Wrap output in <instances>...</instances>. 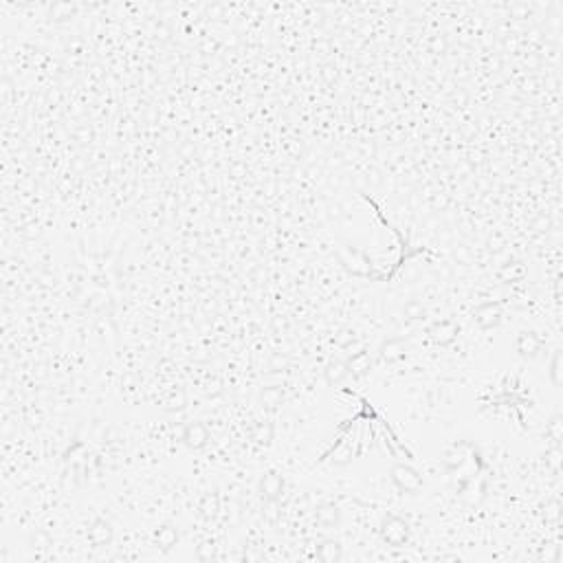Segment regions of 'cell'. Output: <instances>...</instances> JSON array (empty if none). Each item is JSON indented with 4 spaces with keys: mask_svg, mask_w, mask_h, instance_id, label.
<instances>
[{
    "mask_svg": "<svg viewBox=\"0 0 563 563\" xmlns=\"http://www.w3.org/2000/svg\"><path fill=\"white\" fill-rule=\"evenodd\" d=\"M273 433H275L273 423L262 421V423H258V425L254 427V431H251V440H254L256 445H260V447H268L271 443H273Z\"/></svg>",
    "mask_w": 563,
    "mask_h": 563,
    "instance_id": "2e32d148",
    "label": "cell"
},
{
    "mask_svg": "<svg viewBox=\"0 0 563 563\" xmlns=\"http://www.w3.org/2000/svg\"><path fill=\"white\" fill-rule=\"evenodd\" d=\"M210 440H212V433H210V429H207V425L200 421L187 423L181 431V443L190 451H203L207 445H210Z\"/></svg>",
    "mask_w": 563,
    "mask_h": 563,
    "instance_id": "52a82bcc",
    "label": "cell"
},
{
    "mask_svg": "<svg viewBox=\"0 0 563 563\" xmlns=\"http://www.w3.org/2000/svg\"><path fill=\"white\" fill-rule=\"evenodd\" d=\"M546 436L552 440V447H559V443H561V416H552L550 423H548V429H546Z\"/></svg>",
    "mask_w": 563,
    "mask_h": 563,
    "instance_id": "ffe728a7",
    "label": "cell"
},
{
    "mask_svg": "<svg viewBox=\"0 0 563 563\" xmlns=\"http://www.w3.org/2000/svg\"><path fill=\"white\" fill-rule=\"evenodd\" d=\"M403 315H405L409 322H423V319L427 317V308H425V304H423V302H416V300H411V302H407V304H405V308H403Z\"/></svg>",
    "mask_w": 563,
    "mask_h": 563,
    "instance_id": "ac0fdd59",
    "label": "cell"
},
{
    "mask_svg": "<svg viewBox=\"0 0 563 563\" xmlns=\"http://www.w3.org/2000/svg\"><path fill=\"white\" fill-rule=\"evenodd\" d=\"M198 511L205 519H214L220 511V497L218 493H205L200 497V504H198Z\"/></svg>",
    "mask_w": 563,
    "mask_h": 563,
    "instance_id": "e0dca14e",
    "label": "cell"
},
{
    "mask_svg": "<svg viewBox=\"0 0 563 563\" xmlns=\"http://www.w3.org/2000/svg\"><path fill=\"white\" fill-rule=\"evenodd\" d=\"M379 537L387 548H405L411 539V526L409 521L396 513H387L381 519Z\"/></svg>",
    "mask_w": 563,
    "mask_h": 563,
    "instance_id": "6da1fadb",
    "label": "cell"
},
{
    "mask_svg": "<svg viewBox=\"0 0 563 563\" xmlns=\"http://www.w3.org/2000/svg\"><path fill=\"white\" fill-rule=\"evenodd\" d=\"M409 357V339L407 337H392V339H385L379 350H377V359L374 363H387V365H394V363H401Z\"/></svg>",
    "mask_w": 563,
    "mask_h": 563,
    "instance_id": "5b68a950",
    "label": "cell"
},
{
    "mask_svg": "<svg viewBox=\"0 0 563 563\" xmlns=\"http://www.w3.org/2000/svg\"><path fill=\"white\" fill-rule=\"evenodd\" d=\"M350 379V368L348 361L343 359H330L324 368V381L330 387H339L341 383H346Z\"/></svg>",
    "mask_w": 563,
    "mask_h": 563,
    "instance_id": "7c38bea8",
    "label": "cell"
},
{
    "mask_svg": "<svg viewBox=\"0 0 563 563\" xmlns=\"http://www.w3.org/2000/svg\"><path fill=\"white\" fill-rule=\"evenodd\" d=\"M544 350V339H541L535 330H521L515 339V352L521 359H535L539 352Z\"/></svg>",
    "mask_w": 563,
    "mask_h": 563,
    "instance_id": "9c48e42d",
    "label": "cell"
},
{
    "mask_svg": "<svg viewBox=\"0 0 563 563\" xmlns=\"http://www.w3.org/2000/svg\"><path fill=\"white\" fill-rule=\"evenodd\" d=\"M502 317H504L502 302H482V304H477L471 312L473 324L484 332L495 330L499 324H502Z\"/></svg>",
    "mask_w": 563,
    "mask_h": 563,
    "instance_id": "277c9868",
    "label": "cell"
},
{
    "mask_svg": "<svg viewBox=\"0 0 563 563\" xmlns=\"http://www.w3.org/2000/svg\"><path fill=\"white\" fill-rule=\"evenodd\" d=\"M524 278H526V266H524V262H517V260L506 262L502 268L497 271V280H499V282H504V284L521 282Z\"/></svg>",
    "mask_w": 563,
    "mask_h": 563,
    "instance_id": "9a60e30c",
    "label": "cell"
},
{
    "mask_svg": "<svg viewBox=\"0 0 563 563\" xmlns=\"http://www.w3.org/2000/svg\"><path fill=\"white\" fill-rule=\"evenodd\" d=\"M425 335H427V339L433 346H438V348H449L457 339V335H460V324L453 322V319H438V322H433V324L427 326Z\"/></svg>",
    "mask_w": 563,
    "mask_h": 563,
    "instance_id": "8992f818",
    "label": "cell"
},
{
    "mask_svg": "<svg viewBox=\"0 0 563 563\" xmlns=\"http://www.w3.org/2000/svg\"><path fill=\"white\" fill-rule=\"evenodd\" d=\"M341 508L332 502H322L315 508V524L322 530H337L341 526Z\"/></svg>",
    "mask_w": 563,
    "mask_h": 563,
    "instance_id": "30bf717a",
    "label": "cell"
},
{
    "mask_svg": "<svg viewBox=\"0 0 563 563\" xmlns=\"http://www.w3.org/2000/svg\"><path fill=\"white\" fill-rule=\"evenodd\" d=\"M346 361H348V368H350V377H354V379H363L365 374H370L372 368L377 365V363H374V357L368 350L352 352Z\"/></svg>",
    "mask_w": 563,
    "mask_h": 563,
    "instance_id": "8fae6325",
    "label": "cell"
},
{
    "mask_svg": "<svg viewBox=\"0 0 563 563\" xmlns=\"http://www.w3.org/2000/svg\"><path fill=\"white\" fill-rule=\"evenodd\" d=\"M154 544L161 552H170L178 544V528L172 524H163L154 530Z\"/></svg>",
    "mask_w": 563,
    "mask_h": 563,
    "instance_id": "4fadbf2b",
    "label": "cell"
},
{
    "mask_svg": "<svg viewBox=\"0 0 563 563\" xmlns=\"http://www.w3.org/2000/svg\"><path fill=\"white\" fill-rule=\"evenodd\" d=\"M561 361H563L561 350H555L552 361H550V381L555 387H561Z\"/></svg>",
    "mask_w": 563,
    "mask_h": 563,
    "instance_id": "d6986e66",
    "label": "cell"
},
{
    "mask_svg": "<svg viewBox=\"0 0 563 563\" xmlns=\"http://www.w3.org/2000/svg\"><path fill=\"white\" fill-rule=\"evenodd\" d=\"M389 482L396 487V491L401 495H419L425 489L423 475L409 462H394L389 467Z\"/></svg>",
    "mask_w": 563,
    "mask_h": 563,
    "instance_id": "7a4b0ae2",
    "label": "cell"
},
{
    "mask_svg": "<svg viewBox=\"0 0 563 563\" xmlns=\"http://www.w3.org/2000/svg\"><path fill=\"white\" fill-rule=\"evenodd\" d=\"M286 493V477L280 471H266L258 479V495L264 504H280Z\"/></svg>",
    "mask_w": 563,
    "mask_h": 563,
    "instance_id": "3957f363",
    "label": "cell"
},
{
    "mask_svg": "<svg viewBox=\"0 0 563 563\" xmlns=\"http://www.w3.org/2000/svg\"><path fill=\"white\" fill-rule=\"evenodd\" d=\"M315 557L319 561H326V563L341 561L343 559V546H341V541H337V539H324V541H319L317 550H315Z\"/></svg>",
    "mask_w": 563,
    "mask_h": 563,
    "instance_id": "5bb4252c",
    "label": "cell"
},
{
    "mask_svg": "<svg viewBox=\"0 0 563 563\" xmlns=\"http://www.w3.org/2000/svg\"><path fill=\"white\" fill-rule=\"evenodd\" d=\"M115 528L106 517H95L89 526V544L93 548H106L113 544Z\"/></svg>",
    "mask_w": 563,
    "mask_h": 563,
    "instance_id": "ba28073f",
    "label": "cell"
}]
</instances>
